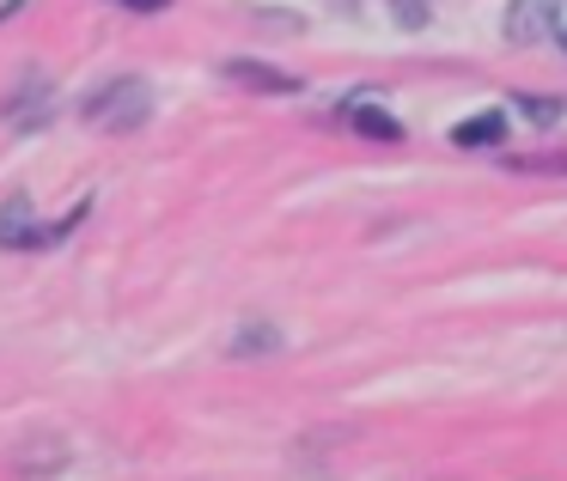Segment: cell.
<instances>
[{"mask_svg":"<svg viewBox=\"0 0 567 481\" xmlns=\"http://www.w3.org/2000/svg\"><path fill=\"white\" fill-rule=\"evenodd\" d=\"M561 50H567V25H561Z\"/></svg>","mask_w":567,"mask_h":481,"instance_id":"4fadbf2b","label":"cell"},{"mask_svg":"<svg viewBox=\"0 0 567 481\" xmlns=\"http://www.w3.org/2000/svg\"><path fill=\"white\" fill-rule=\"evenodd\" d=\"M0 116H7V128H19V135H31V128H43L55 116V86L43 74H25L13 92H7V104H0Z\"/></svg>","mask_w":567,"mask_h":481,"instance_id":"7a4b0ae2","label":"cell"},{"mask_svg":"<svg viewBox=\"0 0 567 481\" xmlns=\"http://www.w3.org/2000/svg\"><path fill=\"white\" fill-rule=\"evenodd\" d=\"M348 123H354L360 135H372V140H403V123H396L391 111H379L372 98H354V104H348Z\"/></svg>","mask_w":567,"mask_h":481,"instance_id":"8992f818","label":"cell"},{"mask_svg":"<svg viewBox=\"0 0 567 481\" xmlns=\"http://www.w3.org/2000/svg\"><path fill=\"white\" fill-rule=\"evenodd\" d=\"M0 250H38V220H31L25 196H13L0 208Z\"/></svg>","mask_w":567,"mask_h":481,"instance_id":"277c9868","label":"cell"},{"mask_svg":"<svg viewBox=\"0 0 567 481\" xmlns=\"http://www.w3.org/2000/svg\"><path fill=\"white\" fill-rule=\"evenodd\" d=\"M549 171H567V159H549Z\"/></svg>","mask_w":567,"mask_h":481,"instance_id":"7c38bea8","label":"cell"},{"mask_svg":"<svg viewBox=\"0 0 567 481\" xmlns=\"http://www.w3.org/2000/svg\"><path fill=\"white\" fill-rule=\"evenodd\" d=\"M226 80H238V86H250V92H299L293 74L262 67V62H226Z\"/></svg>","mask_w":567,"mask_h":481,"instance_id":"5b68a950","label":"cell"},{"mask_svg":"<svg viewBox=\"0 0 567 481\" xmlns=\"http://www.w3.org/2000/svg\"><path fill=\"white\" fill-rule=\"evenodd\" d=\"M275 347H281V330L275 323H250V330H238L233 354H275Z\"/></svg>","mask_w":567,"mask_h":481,"instance_id":"ba28073f","label":"cell"},{"mask_svg":"<svg viewBox=\"0 0 567 481\" xmlns=\"http://www.w3.org/2000/svg\"><path fill=\"white\" fill-rule=\"evenodd\" d=\"M80 116H86L99 135H135V128L153 116V92H147V80H141V74H116V80H104V86L80 104Z\"/></svg>","mask_w":567,"mask_h":481,"instance_id":"6da1fadb","label":"cell"},{"mask_svg":"<svg viewBox=\"0 0 567 481\" xmlns=\"http://www.w3.org/2000/svg\"><path fill=\"white\" fill-rule=\"evenodd\" d=\"M501 135H506V111H482V116H470V123L452 128L457 147H501Z\"/></svg>","mask_w":567,"mask_h":481,"instance_id":"52a82bcc","label":"cell"},{"mask_svg":"<svg viewBox=\"0 0 567 481\" xmlns=\"http://www.w3.org/2000/svg\"><path fill=\"white\" fill-rule=\"evenodd\" d=\"M396 25L421 31V25H427V0H396Z\"/></svg>","mask_w":567,"mask_h":481,"instance_id":"30bf717a","label":"cell"},{"mask_svg":"<svg viewBox=\"0 0 567 481\" xmlns=\"http://www.w3.org/2000/svg\"><path fill=\"white\" fill-rule=\"evenodd\" d=\"M513 104H518V111H525V116H530V123H537V128L561 123V111H567L561 98H513Z\"/></svg>","mask_w":567,"mask_h":481,"instance_id":"9c48e42d","label":"cell"},{"mask_svg":"<svg viewBox=\"0 0 567 481\" xmlns=\"http://www.w3.org/2000/svg\"><path fill=\"white\" fill-rule=\"evenodd\" d=\"M116 7H128V13H165L172 0H116Z\"/></svg>","mask_w":567,"mask_h":481,"instance_id":"8fae6325","label":"cell"},{"mask_svg":"<svg viewBox=\"0 0 567 481\" xmlns=\"http://www.w3.org/2000/svg\"><path fill=\"white\" fill-rule=\"evenodd\" d=\"M549 19H555V0H513V7H506V38L530 43V38L549 31Z\"/></svg>","mask_w":567,"mask_h":481,"instance_id":"3957f363","label":"cell"}]
</instances>
